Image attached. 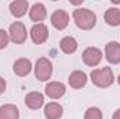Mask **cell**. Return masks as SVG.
Segmentation results:
<instances>
[{
	"instance_id": "cell-8",
	"label": "cell",
	"mask_w": 120,
	"mask_h": 119,
	"mask_svg": "<svg viewBox=\"0 0 120 119\" xmlns=\"http://www.w3.org/2000/svg\"><path fill=\"white\" fill-rule=\"evenodd\" d=\"M68 14L64 11V10H56L52 17H50V23L52 25L56 28V30H64L67 25H68Z\"/></svg>"
},
{
	"instance_id": "cell-17",
	"label": "cell",
	"mask_w": 120,
	"mask_h": 119,
	"mask_svg": "<svg viewBox=\"0 0 120 119\" xmlns=\"http://www.w3.org/2000/svg\"><path fill=\"white\" fill-rule=\"evenodd\" d=\"M103 18H105V23H106L108 25H110V27H117V25H120V10L119 8H115V7L106 10Z\"/></svg>"
},
{
	"instance_id": "cell-20",
	"label": "cell",
	"mask_w": 120,
	"mask_h": 119,
	"mask_svg": "<svg viewBox=\"0 0 120 119\" xmlns=\"http://www.w3.org/2000/svg\"><path fill=\"white\" fill-rule=\"evenodd\" d=\"M8 41H10V35L4 30H0V49H4L8 45Z\"/></svg>"
},
{
	"instance_id": "cell-18",
	"label": "cell",
	"mask_w": 120,
	"mask_h": 119,
	"mask_svg": "<svg viewBox=\"0 0 120 119\" xmlns=\"http://www.w3.org/2000/svg\"><path fill=\"white\" fill-rule=\"evenodd\" d=\"M77 41L73 38V36H64L61 41H60V49L67 53V55H71L77 51Z\"/></svg>"
},
{
	"instance_id": "cell-10",
	"label": "cell",
	"mask_w": 120,
	"mask_h": 119,
	"mask_svg": "<svg viewBox=\"0 0 120 119\" xmlns=\"http://www.w3.org/2000/svg\"><path fill=\"white\" fill-rule=\"evenodd\" d=\"M31 69H32V63L30 59H25V58H21V59H17L14 62V66H13V70L17 76L20 77H24V76H28L31 73Z\"/></svg>"
},
{
	"instance_id": "cell-11",
	"label": "cell",
	"mask_w": 120,
	"mask_h": 119,
	"mask_svg": "<svg viewBox=\"0 0 120 119\" xmlns=\"http://www.w3.org/2000/svg\"><path fill=\"white\" fill-rule=\"evenodd\" d=\"M48 13H46V7L42 3H35L30 10V18L32 21L41 24V21H43L46 18Z\"/></svg>"
},
{
	"instance_id": "cell-16",
	"label": "cell",
	"mask_w": 120,
	"mask_h": 119,
	"mask_svg": "<svg viewBox=\"0 0 120 119\" xmlns=\"http://www.w3.org/2000/svg\"><path fill=\"white\" fill-rule=\"evenodd\" d=\"M18 108L13 104H6L0 107V119H18Z\"/></svg>"
},
{
	"instance_id": "cell-2",
	"label": "cell",
	"mask_w": 120,
	"mask_h": 119,
	"mask_svg": "<svg viewBox=\"0 0 120 119\" xmlns=\"http://www.w3.org/2000/svg\"><path fill=\"white\" fill-rule=\"evenodd\" d=\"M91 81L96 87L108 88L113 84L115 77H113L110 67H102V69H95L91 71Z\"/></svg>"
},
{
	"instance_id": "cell-12",
	"label": "cell",
	"mask_w": 120,
	"mask_h": 119,
	"mask_svg": "<svg viewBox=\"0 0 120 119\" xmlns=\"http://www.w3.org/2000/svg\"><path fill=\"white\" fill-rule=\"evenodd\" d=\"M87 74L84 71H80V70H75L73 71L70 76H68V84L73 87V88H82L85 84H87Z\"/></svg>"
},
{
	"instance_id": "cell-9",
	"label": "cell",
	"mask_w": 120,
	"mask_h": 119,
	"mask_svg": "<svg viewBox=\"0 0 120 119\" xmlns=\"http://www.w3.org/2000/svg\"><path fill=\"white\" fill-rule=\"evenodd\" d=\"M45 92L49 98H53V99H57L60 97L64 95L66 92V86L63 83H59V81H50L49 84H46L45 87Z\"/></svg>"
},
{
	"instance_id": "cell-14",
	"label": "cell",
	"mask_w": 120,
	"mask_h": 119,
	"mask_svg": "<svg viewBox=\"0 0 120 119\" xmlns=\"http://www.w3.org/2000/svg\"><path fill=\"white\" fill-rule=\"evenodd\" d=\"M28 0H15V1H11L10 3V11L14 17H22L25 16L27 10H28Z\"/></svg>"
},
{
	"instance_id": "cell-21",
	"label": "cell",
	"mask_w": 120,
	"mask_h": 119,
	"mask_svg": "<svg viewBox=\"0 0 120 119\" xmlns=\"http://www.w3.org/2000/svg\"><path fill=\"white\" fill-rule=\"evenodd\" d=\"M6 90V80L3 77H0V94H3Z\"/></svg>"
},
{
	"instance_id": "cell-15",
	"label": "cell",
	"mask_w": 120,
	"mask_h": 119,
	"mask_svg": "<svg viewBox=\"0 0 120 119\" xmlns=\"http://www.w3.org/2000/svg\"><path fill=\"white\" fill-rule=\"evenodd\" d=\"M63 115V107L57 102H49L45 107V116L48 119H60Z\"/></svg>"
},
{
	"instance_id": "cell-22",
	"label": "cell",
	"mask_w": 120,
	"mask_h": 119,
	"mask_svg": "<svg viewBox=\"0 0 120 119\" xmlns=\"http://www.w3.org/2000/svg\"><path fill=\"white\" fill-rule=\"evenodd\" d=\"M112 119H120V108L115 111V114L112 115Z\"/></svg>"
},
{
	"instance_id": "cell-1",
	"label": "cell",
	"mask_w": 120,
	"mask_h": 119,
	"mask_svg": "<svg viewBox=\"0 0 120 119\" xmlns=\"http://www.w3.org/2000/svg\"><path fill=\"white\" fill-rule=\"evenodd\" d=\"M74 23L81 30H91L96 24V14L90 8H77L73 13Z\"/></svg>"
},
{
	"instance_id": "cell-6",
	"label": "cell",
	"mask_w": 120,
	"mask_h": 119,
	"mask_svg": "<svg viewBox=\"0 0 120 119\" xmlns=\"http://www.w3.org/2000/svg\"><path fill=\"white\" fill-rule=\"evenodd\" d=\"M82 60H84V63L87 66H91V67L98 66L101 63V60H102V52H101V49L94 48V46L87 48L82 52Z\"/></svg>"
},
{
	"instance_id": "cell-23",
	"label": "cell",
	"mask_w": 120,
	"mask_h": 119,
	"mask_svg": "<svg viewBox=\"0 0 120 119\" xmlns=\"http://www.w3.org/2000/svg\"><path fill=\"white\" fill-rule=\"evenodd\" d=\"M117 83H119V86H120V74H119V77H117Z\"/></svg>"
},
{
	"instance_id": "cell-13",
	"label": "cell",
	"mask_w": 120,
	"mask_h": 119,
	"mask_svg": "<svg viewBox=\"0 0 120 119\" xmlns=\"http://www.w3.org/2000/svg\"><path fill=\"white\" fill-rule=\"evenodd\" d=\"M25 105L31 109H39L43 105V95L38 91H32L25 97Z\"/></svg>"
},
{
	"instance_id": "cell-19",
	"label": "cell",
	"mask_w": 120,
	"mask_h": 119,
	"mask_svg": "<svg viewBox=\"0 0 120 119\" xmlns=\"http://www.w3.org/2000/svg\"><path fill=\"white\" fill-rule=\"evenodd\" d=\"M84 119H102V111L96 107H91L87 109Z\"/></svg>"
},
{
	"instance_id": "cell-7",
	"label": "cell",
	"mask_w": 120,
	"mask_h": 119,
	"mask_svg": "<svg viewBox=\"0 0 120 119\" xmlns=\"http://www.w3.org/2000/svg\"><path fill=\"white\" fill-rule=\"evenodd\" d=\"M105 56H106V60L109 63H113V64L120 63V44L119 42L110 41L106 45V48H105Z\"/></svg>"
},
{
	"instance_id": "cell-4",
	"label": "cell",
	"mask_w": 120,
	"mask_h": 119,
	"mask_svg": "<svg viewBox=\"0 0 120 119\" xmlns=\"http://www.w3.org/2000/svg\"><path fill=\"white\" fill-rule=\"evenodd\" d=\"M8 35H10V39L17 44V45H21L27 41V28L22 23L17 21V23H13L10 25V30H8Z\"/></svg>"
},
{
	"instance_id": "cell-5",
	"label": "cell",
	"mask_w": 120,
	"mask_h": 119,
	"mask_svg": "<svg viewBox=\"0 0 120 119\" xmlns=\"http://www.w3.org/2000/svg\"><path fill=\"white\" fill-rule=\"evenodd\" d=\"M31 39H32V42L34 44H38V45H41V44H43V42H46V39H48V36H49V31H48V27L45 25V24H35L32 28H31Z\"/></svg>"
},
{
	"instance_id": "cell-3",
	"label": "cell",
	"mask_w": 120,
	"mask_h": 119,
	"mask_svg": "<svg viewBox=\"0 0 120 119\" xmlns=\"http://www.w3.org/2000/svg\"><path fill=\"white\" fill-rule=\"evenodd\" d=\"M52 63L50 60L46 59V58H41V59L36 60V64H35V77L39 80V81H46L50 79L52 76Z\"/></svg>"
}]
</instances>
